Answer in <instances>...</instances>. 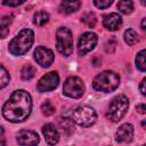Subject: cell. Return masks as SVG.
I'll use <instances>...</instances> for the list:
<instances>
[{
  "instance_id": "obj_34",
  "label": "cell",
  "mask_w": 146,
  "mask_h": 146,
  "mask_svg": "<svg viewBox=\"0 0 146 146\" xmlns=\"http://www.w3.org/2000/svg\"><path fill=\"white\" fill-rule=\"evenodd\" d=\"M143 146H146V145H143Z\"/></svg>"
},
{
  "instance_id": "obj_12",
  "label": "cell",
  "mask_w": 146,
  "mask_h": 146,
  "mask_svg": "<svg viewBox=\"0 0 146 146\" xmlns=\"http://www.w3.org/2000/svg\"><path fill=\"white\" fill-rule=\"evenodd\" d=\"M133 127L130 123H123L116 130L115 139L117 143H130L133 139Z\"/></svg>"
},
{
  "instance_id": "obj_30",
  "label": "cell",
  "mask_w": 146,
  "mask_h": 146,
  "mask_svg": "<svg viewBox=\"0 0 146 146\" xmlns=\"http://www.w3.org/2000/svg\"><path fill=\"white\" fill-rule=\"evenodd\" d=\"M137 112L138 113H140V114H145L146 113V106H145V104H139V105H137Z\"/></svg>"
},
{
  "instance_id": "obj_7",
  "label": "cell",
  "mask_w": 146,
  "mask_h": 146,
  "mask_svg": "<svg viewBox=\"0 0 146 146\" xmlns=\"http://www.w3.org/2000/svg\"><path fill=\"white\" fill-rule=\"evenodd\" d=\"M84 83L78 76H70L65 80L63 86V92L71 98H80L84 94Z\"/></svg>"
},
{
  "instance_id": "obj_33",
  "label": "cell",
  "mask_w": 146,
  "mask_h": 146,
  "mask_svg": "<svg viewBox=\"0 0 146 146\" xmlns=\"http://www.w3.org/2000/svg\"><path fill=\"white\" fill-rule=\"evenodd\" d=\"M3 132H5V130H3V128L0 125V136H3Z\"/></svg>"
},
{
  "instance_id": "obj_8",
  "label": "cell",
  "mask_w": 146,
  "mask_h": 146,
  "mask_svg": "<svg viewBox=\"0 0 146 146\" xmlns=\"http://www.w3.org/2000/svg\"><path fill=\"white\" fill-rule=\"evenodd\" d=\"M59 83V76L57 74V72L52 71L49 72L47 74H44L38 82L36 84V89L40 92H48V91H52L54 89H56L58 87Z\"/></svg>"
},
{
  "instance_id": "obj_17",
  "label": "cell",
  "mask_w": 146,
  "mask_h": 146,
  "mask_svg": "<svg viewBox=\"0 0 146 146\" xmlns=\"http://www.w3.org/2000/svg\"><path fill=\"white\" fill-rule=\"evenodd\" d=\"M13 21V15L3 16L0 19V39H5L9 33V25Z\"/></svg>"
},
{
  "instance_id": "obj_14",
  "label": "cell",
  "mask_w": 146,
  "mask_h": 146,
  "mask_svg": "<svg viewBox=\"0 0 146 146\" xmlns=\"http://www.w3.org/2000/svg\"><path fill=\"white\" fill-rule=\"evenodd\" d=\"M42 133H43V137L46 139V143L49 146H55L59 141L58 130L51 123H47L42 127Z\"/></svg>"
},
{
  "instance_id": "obj_1",
  "label": "cell",
  "mask_w": 146,
  "mask_h": 146,
  "mask_svg": "<svg viewBox=\"0 0 146 146\" xmlns=\"http://www.w3.org/2000/svg\"><path fill=\"white\" fill-rule=\"evenodd\" d=\"M32 111V98L31 95L23 90H15L9 99L2 107V115L10 122H23L25 121Z\"/></svg>"
},
{
  "instance_id": "obj_18",
  "label": "cell",
  "mask_w": 146,
  "mask_h": 146,
  "mask_svg": "<svg viewBox=\"0 0 146 146\" xmlns=\"http://www.w3.org/2000/svg\"><path fill=\"white\" fill-rule=\"evenodd\" d=\"M49 21V14L44 10H39L33 16V23L38 26H43Z\"/></svg>"
},
{
  "instance_id": "obj_3",
  "label": "cell",
  "mask_w": 146,
  "mask_h": 146,
  "mask_svg": "<svg viewBox=\"0 0 146 146\" xmlns=\"http://www.w3.org/2000/svg\"><path fill=\"white\" fill-rule=\"evenodd\" d=\"M120 84V76L113 71H104L95 76L92 88L102 92L114 91Z\"/></svg>"
},
{
  "instance_id": "obj_24",
  "label": "cell",
  "mask_w": 146,
  "mask_h": 146,
  "mask_svg": "<svg viewBox=\"0 0 146 146\" xmlns=\"http://www.w3.org/2000/svg\"><path fill=\"white\" fill-rule=\"evenodd\" d=\"M9 80L10 78L7 70L2 65H0V89H3L5 87H7L9 83Z\"/></svg>"
},
{
  "instance_id": "obj_11",
  "label": "cell",
  "mask_w": 146,
  "mask_h": 146,
  "mask_svg": "<svg viewBox=\"0 0 146 146\" xmlns=\"http://www.w3.org/2000/svg\"><path fill=\"white\" fill-rule=\"evenodd\" d=\"M16 140L21 146H35L39 144L40 138L35 131L23 129L17 133Z\"/></svg>"
},
{
  "instance_id": "obj_20",
  "label": "cell",
  "mask_w": 146,
  "mask_h": 146,
  "mask_svg": "<svg viewBox=\"0 0 146 146\" xmlns=\"http://www.w3.org/2000/svg\"><path fill=\"white\" fill-rule=\"evenodd\" d=\"M117 8H119V10H120L122 14L129 15V14H131L132 10H133V2L130 1V0L120 1V2L117 3Z\"/></svg>"
},
{
  "instance_id": "obj_10",
  "label": "cell",
  "mask_w": 146,
  "mask_h": 146,
  "mask_svg": "<svg viewBox=\"0 0 146 146\" xmlns=\"http://www.w3.org/2000/svg\"><path fill=\"white\" fill-rule=\"evenodd\" d=\"M34 59L36 60V63L40 66H42V67H49L52 64L54 59H55V55H54L52 50H50L49 48L39 46L34 50Z\"/></svg>"
},
{
  "instance_id": "obj_25",
  "label": "cell",
  "mask_w": 146,
  "mask_h": 146,
  "mask_svg": "<svg viewBox=\"0 0 146 146\" xmlns=\"http://www.w3.org/2000/svg\"><path fill=\"white\" fill-rule=\"evenodd\" d=\"M41 111H42V113H43L46 116H50V115H52V114L55 113V107H54V105L50 103V100H46V102H43L42 105H41Z\"/></svg>"
},
{
  "instance_id": "obj_21",
  "label": "cell",
  "mask_w": 146,
  "mask_h": 146,
  "mask_svg": "<svg viewBox=\"0 0 146 146\" xmlns=\"http://www.w3.org/2000/svg\"><path fill=\"white\" fill-rule=\"evenodd\" d=\"M124 41L129 44V46H133L136 42H138V34L135 30L132 29H128L124 32Z\"/></svg>"
},
{
  "instance_id": "obj_9",
  "label": "cell",
  "mask_w": 146,
  "mask_h": 146,
  "mask_svg": "<svg viewBox=\"0 0 146 146\" xmlns=\"http://www.w3.org/2000/svg\"><path fill=\"white\" fill-rule=\"evenodd\" d=\"M98 38L95 33L92 32H84L80 39H79V43H78V51L80 55H86L87 52L91 51L96 44H97Z\"/></svg>"
},
{
  "instance_id": "obj_22",
  "label": "cell",
  "mask_w": 146,
  "mask_h": 146,
  "mask_svg": "<svg viewBox=\"0 0 146 146\" xmlns=\"http://www.w3.org/2000/svg\"><path fill=\"white\" fill-rule=\"evenodd\" d=\"M145 54H146V50L143 49V50H140V51L137 54V56H136V67H137L140 72H145V71H146Z\"/></svg>"
},
{
  "instance_id": "obj_28",
  "label": "cell",
  "mask_w": 146,
  "mask_h": 146,
  "mask_svg": "<svg viewBox=\"0 0 146 146\" xmlns=\"http://www.w3.org/2000/svg\"><path fill=\"white\" fill-rule=\"evenodd\" d=\"M25 1L24 0H21V1H18V0H16V1H3L2 3L5 5V6H9V7H17V6H19V5H23Z\"/></svg>"
},
{
  "instance_id": "obj_26",
  "label": "cell",
  "mask_w": 146,
  "mask_h": 146,
  "mask_svg": "<svg viewBox=\"0 0 146 146\" xmlns=\"http://www.w3.org/2000/svg\"><path fill=\"white\" fill-rule=\"evenodd\" d=\"M113 3V1L112 0H105V1H103V0H95L94 1V5L97 7V8H99V9H106V8H108Z\"/></svg>"
},
{
  "instance_id": "obj_31",
  "label": "cell",
  "mask_w": 146,
  "mask_h": 146,
  "mask_svg": "<svg viewBox=\"0 0 146 146\" xmlns=\"http://www.w3.org/2000/svg\"><path fill=\"white\" fill-rule=\"evenodd\" d=\"M146 18H143V21H141V30H146Z\"/></svg>"
},
{
  "instance_id": "obj_29",
  "label": "cell",
  "mask_w": 146,
  "mask_h": 146,
  "mask_svg": "<svg viewBox=\"0 0 146 146\" xmlns=\"http://www.w3.org/2000/svg\"><path fill=\"white\" fill-rule=\"evenodd\" d=\"M145 83H146V79L144 78L143 80H141V82H140V84H139V90H140V92H141V95H146V89H145Z\"/></svg>"
},
{
  "instance_id": "obj_27",
  "label": "cell",
  "mask_w": 146,
  "mask_h": 146,
  "mask_svg": "<svg viewBox=\"0 0 146 146\" xmlns=\"http://www.w3.org/2000/svg\"><path fill=\"white\" fill-rule=\"evenodd\" d=\"M115 47H116V42H115V40H113V39H110V40L105 43V50H106V52L112 54V52L115 50Z\"/></svg>"
},
{
  "instance_id": "obj_4",
  "label": "cell",
  "mask_w": 146,
  "mask_h": 146,
  "mask_svg": "<svg viewBox=\"0 0 146 146\" xmlns=\"http://www.w3.org/2000/svg\"><path fill=\"white\" fill-rule=\"evenodd\" d=\"M129 108V100L124 95H119L112 99L108 105V110L106 116L112 122L120 121L127 113Z\"/></svg>"
},
{
  "instance_id": "obj_32",
  "label": "cell",
  "mask_w": 146,
  "mask_h": 146,
  "mask_svg": "<svg viewBox=\"0 0 146 146\" xmlns=\"http://www.w3.org/2000/svg\"><path fill=\"white\" fill-rule=\"evenodd\" d=\"M0 146H6V143H5V139L2 136H0Z\"/></svg>"
},
{
  "instance_id": "obj_16",
  "label": "cell",
  "mask_w": 146,
  "mask_h": 146,
  "mask_svg": "<svg viewBox=\"0 0 146 146\" xmlns=\"http://www.w3.org/2000/svg\"><path fill=\"white\" fill-rule=\"evenodd\" d=\"M58 123H59V127L62 128L63 132L67 136L72 135L74 132V122L72 119H68V117H59L58 120Z\"/></svg>"
},
{
  "instance_id": "obj_6",
  "label": "cell",
  "mask_w": 146,
  "mask_h": 146,
  "mask_svg": "<svg viewBox=\"0 0 146 146\" xmlns=\"http://www.w3.org/2000/svg\"><path fill=\"white\" fill-rule=\"evenodd\" d=\"M72 120H73V122H75L76 124H79L83 128H89L96 123L97 114L92 107L83 105V106H79L74 110V112L72 114Z\"/></svg>"
},
{
  "instance_id": "obj_5",
  "label": "cell",
  "mask_w": 146,
  "mask_h": 146,
  "mask_svg": "<svg viewBox=\"0 0 146 146\" xmlns=\"http://www.w3.org/2000/svg\"><path fill=\"white\" fill-rule=\"evenodd\" d=\"M56 48L57 50L64 55L70 56L73 52V35L70 29L65 26H60L56 31Z\"/></svg>"
},
{
  "instance_id": "obj_19",
  "label": "cell",
  "mask_w": 146,
  "mask_h": 146,
  "mask_svg": "<svg viewBox=\"0 0 146 146\" xmlns=\"http://www.w3.org/2000/svg\"><path fill=\"white\" fill-rule=\"evenodd\" d=\"M81 21H82L88 27H90V29L95 27V25H96V23H97L96 15H95L94 13H91V11L84 13V14L82 15V17H81Z\"/></svg>"
},
{
  "instance_id": "obj_15",
  "label": "cell",
  "mask_w": 146,
  "mask_h": 146,
  "mask_svg": "<svg viewBox=\"0 0 146 146\" xmlns=\"http://www.w3.org/2000/svg\"><path fill=\"white\" fill-rule=\"evenodd\" d=\"M81 6L80 1H62L59 5V11L63 14H72L76 11Z\"/></svg>"
},
{
  "instance_id": "obj_13",
  "label": "cell",
  "mask_w": 146,
  "mask_h": 146,
  "mask_svg": "<svg viewBox=\"0 0 146 146\" xmlns=\"http://www.w3.org/2000/svg\"><path fill=\"white\" fill-rule=\"evenodd\" d=\"M122 24V18L117 13H111L103 17V25L108 31H117Z\"/></svg>"
},
{
  "instance_id": "obj_23",
  "label": "cell",
  "mask_w": 146,
  "mask_h": 146,
  "mask_svg": "<svg viewBox=\"0 0 146 146\" xmlns=\"http://www.w3.org/2000/svg\"><path fill=\"white\" fill-rule=\"evenodd\" d=\"M34 75H35V68L32 65L27 64V65L23 66V68L21 71V76L23 80H31Z\"/></svg>"
},
{
  "instance_id": "obj_2",
  "label": "cell",
  "mask_w": 146,
  "mask_h": 146,
  "mask_svg": "<svg viewBox=\"0 0 146 146\" xmlns=\"http://www.w3.org/2000/svg\"><path fill=\"white\" fill-rule=\"evenodd\" d=\"M34 41V33L31 29L22 30L9 43L8 50L14 56H22L25 55Z\"/></svg>"
}]
</instances>
